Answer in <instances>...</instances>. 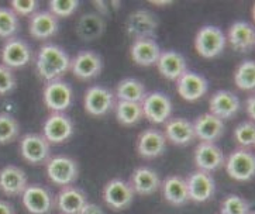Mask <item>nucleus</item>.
I'll use <instances>...</instances> for the list:
<instances>
[{
	"label": "nucleus",
	"mask_w": 255,
	"mask_h": 214,
	"mask_svg": "<svg viewBox=\"0 0 255 214\" xmlns=\"http://www.w3.org/2000/svg\"><path fill=\"white\" fill-rule=\"evenodd\" d=\"M35 68L38 76L45 82L61 79L71 69V58L55 44H45L38 50Z\"/></svg>",
	"instance_id": "f257e3e1"
},
{
	"label": "nucleus",
	"mask_w": 255,
	"mask_h": 214,
	"mask_svg": "<svg viewBox=\"0 0 255 214\" xmlns=\"http://www.w3.org/2000/svg\"><path fill=\"white\" fill-rule=\"evenodd\" d=\"M227 45L226 35L219 27L205 25L195 37V50L199 55L206 59H212L220 55Z\"/></svg>",
	"instance_id": "f03ea898"
},
{
	"label": "nucleus",
	"mask_w": 255,
	"mask_h": 214,
	"mask_svg": "<svg viewBox=\"0 0 255 214\" xmlns=\"http://www.w3.org/2000/svg\"><path fill=\"white\" fill-rule=\"evenodd\" d=\"M47 176L54 185L65 188L71 186L79 176V165L72 158L57 155L47 161Z\"/></svg>",
	"instance_id": "7ed1b4c3"
},
{
	"label": "nucleus",
	"mask_w": 255,
	"mask_h": 214,
	"mask_svg": "<svg viewBox=\"0 0 255 214\" xmlns=\"http://www.w3.org/2000/svg\"><path fill=\"white\" fill-rule=\"evenodd\" d=\"M227 175L237 182H248L253 179L255 173L254 154L246 148L233 151L224 162Z\"/></svg>",
	"instance_id": "20e7f679"
},
{
	"label": "nucleus",
	"mask_w": 255,
	"mask_h": 214,
	"mask_svg": "<svg viewBox=\"0 0 255 214\" xmlns=\"http://www.w3.org/2000/svg\"><path fill=\"white\" fill-rule=\"evenodd\" d=\"M42 100L52 113H64L72 103V88L61 79L47 82L42 91Z\"/></svg>",
	"instance_id": "39448f33"
},
{
	"label": "nucleus",
	"mask_w": 255,
	"mask_h": 214,
	"mask_svg": "<svg viewBox=\"0 0 255 214\" xmlns=\"http://www.w3.org/2000/svg\"><path fill=\"white\" fill-rule=\"evenodd\" d=\"M158 18L154 13L148 10H137L132 11L126 21V31L132 40L152 38L158 28Z\"/></svg>",
	"instance_id": "423d86ee"
},
{
	"label": "nucleus",
	"mask_w": 255,
	"mask_h": 214,
	"mask_svg": "<svg viewBox=\"0 0 255 214\" xmlns=\"http://www.w3.org/2000/svg\"><path fill=\"white\" fill-rule=\"evenodd\" d=\"M134 190L128 182L123 179H113L107 182L103 188V200L112 210L120 212L131 206L134 200Z\"/></svg>",
	"instance_id": "0eeeda50"
},
{
	"label": "nucleus",
	"mask_w": 255,
	"mask_h": 214,
	"mask_svg": "<svg viewBox=\"0 0 255 214\" xmlns=\"http://www.w3.org/2000/svg\"><path fill=\"white\" fill-rule=\"evenodd\" d=\"M142 114L154 124L166 123L172 114V102L171 99L159 92H152L147 95L141 102Z\"/></svg>",
	"instance_id": "6e6552de"
},
{
	"label": "nucleus",
	"mask_w": 255,
	"mask_h": 214,
	"mask_svg": "<svg viewBox=\"0 0 255 214\" xmlns=\"http://www.w3.org/2000/svg\"><path fill=\"white\" fill-rule=\"evenodd\" d=\"M20 152L25 162L40 165L50 159V142L40 134H25L20 141Z\"/></svg>",
	"instance_id": "1a4fd4ad"
},
{
	"label": "nucleus",
	"mask_w": 255,
	"mask_h": 214,
	"mask_svg": "<svg viewBox=\"0 0 255 214\" xmlns=\"http://www.w3.org/2000/svg\"><path fill=\"white\" fill-rule=\"evenodd\" d=\"M74 124L65 113H51L42 125V135L50 144H62L71 138Z\"/></svg>",
	"instance_id": "9d476101"
},
{
	"label": "nucleus",
	"mask_w": 255,
	"mask_h": 214,
	"mask_svg": "<svg viewBox=\"0 0 255 214\" xmlns=\"http://www.w3.org/2000/svg\"><path fill=\"white\" fill-rule=\"evenodd\" d=\"M116 105V96L103 86H92L83 96L85 110L91 115L102 117L109 113Z\"/></svg>",
	"instance_id": "9b49d317"
},
{
	"label": "nucleus",
	"mask_w": 255,
	"mask_h": 214,
	"mask_svg": "<svg viewBox=\"0 0 255 214\" xmlns=\"http://www.w3.org/2000/svg\"><path fill=\"white\" fill-rule=\"evenodd\" d=\"M102 69L103 61L99 54L93 51H81L71 59V72L81 81H89L99 76Z\"/></svg>",
	"instance_id": "f8f14e48"
},
{
	"label": "nucleus",
	"mask_w": 255,
	"mask_h": 214,
	"mask_svg": "<svg viewBox=\"0 0 255 214\" xmlns=\"http://www.w3.org/2000/svg\"><path fill=\"white\" fill-rule=\"evenodd\" d=\"M1 64L10 69H18L25 66L31 59V50L28 44L20 38H8L1 47L0 52Z\"/></svg>",
	"instance_id": "ddd939ff"
},
{
	"label": "nucleus",
	"mask_w": 255,
	"mask_h": 214,
	"mask_svg": "<svg viewBox=\"0 0 255 214\" xmlns=\"http://www.w3.org/2000/svg\"><path fill=\"white\" fill-rule=\"evenodd\" d=\"M21 203L30 214H48L54 206L51 193L41 185H28L21 195Z\"/></svg>",
	"instance_id": "4468645a"
},
{
	"label": "nucleus",
	"mask_w": 255,
	"mask_h": 214,
	"mask_svg": "<svg viewBox=\"0 0 255 214\" xmlns=\"http://www.w3.org/2000/svg\"><path fill=\"white\" fill-rule=\"evenodd\" d=\"M186 185L189 200H193L196 203H205L213 198L216 193V182L213 176L209 172H203L199 169L196 172L190 173L189 178L186 179Z\"/></svg>",
	"instance_id": "2eb2a0df"
},
{
	"label": "nucleus",
	"mask_w": 255,
	"mask_h": 214,
	"mask_svg": "<svg viewBox=\"0 0 255 214\" xmlns=\"http://www.w3.org/2000/svg\"><path fill=\"white\" fill-rule=\"evenodd\" d=\"M193 161L203 172H214L224 166L226 157L222 148H219L214 142H200L193 154Z\"/></svg>",
	"instance_id": "dca6fc26"
},
{
	"label": "nucleus",
	"mask_w": 255,
	"mask_h": 214,
	"mask_svg": "<svg viewBox=\"0 0 255 214\" xmlns=\"http://www.w3.org/2000/svg\"><path fill=\"white\" fill-rule=\"evenodd\" d=\"M209 108L210 114L219 117L220 120H229L239 114L241 103L236 93L230 91H219L210 98Z\"/></svg>",
	"instance_id": "f3484780"
},
{
	"label": "nucleus",
	"mask_w": 255,
	"mask_h": 214,
	"mask_svg": "<svg viewBox=\"0 0 255 214\" xmlns=\"http://www.w3.org/2000/svg\"><path fill=\"white\" fill-rule=\"evenodd\" d=\"M165 148H166V138L164 132L156 128L144 130L137 138V152L140 157L145 159H152L162 155Z\"/></svg>",
	"instance_id": "a211bd4d"
},
{
	"label": "nucleus",
	"mask_w": 255,
	"mask_h": 214,
	"mask_svg": "<svg viewBox=\"0 0 255 214\" xmlns=\"http://www.w3.org/2000/svg\"><path fill=\"white\" fill-rule=\"evenodd\" d=\"M207 89H209L207 81L202 75L195 74V72L186 71L176 81V91L179 93V96L188 102H196L202 99L207 93Z\"/></svg>",
	"instance_id": "6ab92c4d"
},
{
	"label": "nucleus",
	"mask_w": 255,
	"mask_h": 214,
	"mask_svg": "<svg viewBox=\"0 0 255 214\" xmlns=\"http://www.w3.org/2000/svg\"><path fill=\"white\" fill-rule=\"evenodd\" d=\"M27 175L14 165H7L0 171V192L6 196H20L27 189Z\"/></svg>",
	"instance_id": "aec40b11"
},
{
	"label": "nucleus",
	"mask_w": 255,
	"mask_h": 214,
	"mask_svg": "<svg viewBox=\"0 0 255 214\" xmlns=\"http://www.w3.org/2000/svg\"><path fill=\"white\" fill-rule=\"evenodd\" d=\"M86 203V195L75 186L62 188L54 200V206L62 214H81Z\"/></svg>",
	"instance_id": "412c9836"
},
{
	"label": "nucleus",
	"mask_w": 255,
	"mask_h": 214,
	"mask_svg": "<svg viewBox=\"0 0 255 214\" xmlns=\"http://www.w3.org/2000/svg\"><path fill=\"white\" fill-rule=\"evenodd\" d=\"M192 125H193L195 137L202 142H214L224 134L223 120L210 113L199 115L198 118L192 123Z\"/></svg>",
	"instance_id": "4be33fe9"
},
{
	"label": "nucleus",
	"mask_w": 255,
	"mask_h": 214,
	"mask_svg": "<svg viewBox=\"0 0 255 214\" xmlns=\"http://www.w3.org/2000/svg\"><path fill=\"white\" fill-rule=\"evenodd\" d=\"M28 31L35 40H47L58 33V18L50 10L37 11L30 16Z\"/></svg>",
	"instance_id": "5701e85b"
},
{
	"label": "nucleus",
	"mask_w": 255,
	"mask_h": 214,
	"mask_svg": "<svg viewBox=\"0 0 255 214\" xmlns=\"http://www.w3.org/2000/svg\"><path fill=\"white\" fill-rule=\"evenodd\" d=\"M226 40L233 50L247 52L255 44L254 27L247 21H236L230 25Z\"/></svg>",
	"instance_id": "b1692460"
},
{
	"label": "nucleus",
	"mask_w": 255,
	"mask_h": 214,
	"mask_svg": "<svg viewBox=\"0 0 255 214\" xmlns=\"http://www.w3.org/2000/svg\"><path fill=\"white\" fill-rule=\"evenodd\" d=\"M161 48L152 38H142V40H135L132 42L130 48V57L132 62L140 66H152L156 65L159 55H161Z\"/></svg>",
	"instance_id": "393cba45"
},
{
	"label": "nucleus",
	"mask_w": 255,
	"mask_h": 214,
	"mask_svg": "<svg viewBox=\"0 0 255 214\" xmlns=\"http://www.w3.org/2000/svg\"><path fill=\"white\" fill-rule=\"evenodd\" d=\"M164 135L166 141H171L175 145H188L196 138L192 123L182 117L169 118L165 123Z\"/></svg>",
	"instance_id": "a878e982"
},
{
	"label": "nucleus",
	"mask_w": 255,
	"mask_h": 214,
	"mask_svg": "<svg viewBox=\"0 0 255 214\" xmlns=\"http://www.w3.org/2000/svg\"><path fill=\"white\" fill-rule=\"evenodd\" d=\"M159 74L168 81H178L186 72V61L176 51H162L156 62Z\"/></svg>",
	"instance_id": "bb28decb"
},
{
	"label": "nucleus",
	"mask_w": 255,
	"mask_h": 214,
	"mask_svg": "<svg viewBox=\"0 0 255 214\" xmlns=\"http://www.w3.org/2000/svg\"><path fill=\"white\" fill-rule=\"evenodd\" d=\"M164 199L172 206H183L189 202L186 179L178 175H171L161 183Z\"/></svg>",
	"instance_id": "cd10ccee"
},
{
	"label": "nucleus",
	"mask_w": 255,
	"mask_h": 214,
	"mask_svg": "<svg viewBox=\"0 0 255 214\" xmlns=\"http://www.w3.org/2000/svg\"><path fill=\"white\" fill-rule=\"evenodd\" d=\"M130 185H131L134 193H137L140 196H149L159 190L161 179L155 171L145 168V166H141L132 172Z\"/></svg>",
	"instance_id": "c85d7f7f"
},
{
	"label": "nucleus",
	"mask_w": 255,
	"mask_h": 214,
	"mask_svg": "<svg viewBox=\"0 0 255 214\" xmlns=\"http://www.w3.org/2000/svg\"><path fill=\"white\" fill-rule=\"evenodd\" d=\"M106 23L98 13H86L76 23V34L83 41H95L103 35Z\"/></svg>",
	"instance_id": "c756f323"
},
{
	"label": "nucleus",
	"mask_w": 255,
	"mask_h": 214,
	"mask_svg": "<svg viewBox=\"0 0 255 214\" xmlns=\"http://www.w3.org/2000/svg\"><path fill=\"white\" fill-rule=\"evenodd\" d=\"M147 96L145 92V86L144 83L132 79V78H127L117 83L116 88V98L120 102H132V103H141L144 98Z\"/></svg>",
	"instance_id": "7c9ffc66"
},
{
	"label": "nucleus",
	"mask_w": 255,
	"mask_h": 214,
	"mask_svg": "<svg viewBox=\"0 0 255 214\" xmlns=\"http://www.w3.org/2000/svg\"><path fill=\"white\" fill-rule=\"evenodd\" d=\"M115 111L117 121L126 127H131V125L140 123V120L144 115L141 103H132V102L117 100L115 105Z\"/></svg>",
	"instance_id": "2f4dec72"
},
{
	"label": "nucleus",
	"mask_w": 255,
	"mask_h": 214,
	"mask_svg": "<svg viewBox=\"0 0 255 214\" xmlns=\"http://www.w3.org/2000/svg\"><path fill=\"white\" fill-rule=\"evenodd\" d=\"M236 86L241 91H253L255 88V64L254 61L241 62L234 74Z\"/></svg>",
	"instance_id": "473e14b6"
},
{
	"label": "nucleus",
	"mask_w": 255,
	"mask_h": 214,
	"mask_svg": "<svg viewBox=\"0 0 255 214\" xmlns=\"http://www.w3.org/2000/svg\"><path fill=\"white\" fill-rule=\"evenodd\" d=\"M20 132L18 121L8 113H0V144H10Z\"/></svg>",
	"instance_id": "72a5a7b5"
},
{
	"label": "nucleus",
	"mask_w": 255,
	"mask_h": 214,
	"mask_svg": "<svg viewBox=\"0 0 255 214\" xmlns=\"http://www.w3.org/2000/svg\"><path fill=\"white\" fill-rule=\"evenodd\" d=\"M18 31V17L7 7H0V38H13Z\"/></svg>",
	"instance_id": "f704fd0d"
},
{
	"label": "nucleus",
	"mask_w": 255,
	"mask_h": 214,
	"mask_svg": "<svg viewBox=\"0 0 255 214\" xmlns=\"http://www.w3.org/2000/svg\"><path fill=\"white\" fill-rule=\"evenodd\" d=\"M250 202L239 195H229L222 202V214H250Z\"/></svg>",
	"instance_id": "c9c22d12"
},
{
	"label": "nucleus",
	"mask_w": 255,
	"mask_h": 214,
	"mask_svg": "<svg viewBox=\"0 0 255 214\" xmlns=\"http://www.w3.org/2000/svg\"><path fill=\"white\" fill-rule=\"evenodd\" d=\"M234 138L241 148L248 149L255 144V125L253 121H243L234 130Z\"/></svg>",
	"instance_id": "e433bc0d"
},
{
	"label": "nucleus",
	"mask_w": 255,
	"mask_h": 214,
	"mask_svg": "<svg viewBox=\"0 0 255 214\" xmlns=\"http://www.w3.org/2000/svg\"><path fill=\"white\" fill-rule=\"evenodd\" d=\"M79 7L78 0H51L50 11L57 17H69Z\"/></svg>",
	"instance_id": "4c0bfd02"
},
{
	"label": "nucleus",
	"mask_w": 255,
	"mask_h": 214,
	"mask_svg": "<svg viewBox=\"0 0 255 214\" xmlns=\"http://www.w3.org/2000/svg\"><path fill=\"white\" fill-rule=\"evenodd\" d=\"M16 88V76L13 69L0 64V95H7Z\"/></svg>",
	"instance_id": "58836bf2"
},
{
	"label": "nucleus",
	"mask_w": 255,
	"mask_h": 214,
	"mask_svg": "<svg viewBox=\"0 0 255 214\" xmlns=\"http://www.w3.org/2000/svg\"><path fill=\"white\" fill-rule=\"evenodd\" d=\"M10 6L17 16H33L34 13H37L38 1L37 0H11Z\"/></svg>",
	"instance_id": "ea45409f"
},
{
	"label": "nucleus",
	"mask_w": 255,
	"mask_h": 214,
	"mask_svg": "<svg viewBox=\"0 0 255 214\" xmlns=\"http://www.w3.org/2000/svg\"><path fill=\"white\" fill-rule=\"evenodd\" d=\"M81 214H105L103 209L99 205H95V203H86L83 206Z\"/></svg>",
	"instance_id": "a19ab883"
},
{
	"label": "nucleus",
	"mask_w": 255,
	"mask_h": 214,
	"mask_svg": "<svg viewBox=\"0 0 255 214\" xmlns=\"http://www.w3.org/2000/svg\"><path fill=\"white\" fill-rule=\"evenodd\" d=\"M255 98L254 96H250L246 102V110H247V114L250 115V118L251 120H254L255 118Z\"/></svg>",
	"instance_id": "79ce46f5"
},
{
	"label": "nucleus",
	"mask_w": 255,
	"mask_h": 214,
	"mask_svg": "<svg viewBox=\"0 0 255 214\" xmlns=\"http://www.w3.org/2000/svg\"><path fill=\"white\" fill-rule=\"evenodd\" d=\"M0 214H16L13 206L6 202V200H0Z\"/></svg>",
	"instance_id": "37998d69"
},
{
	"label": "nucleus",
	"mask_w": 255,
	"mask_h": 214,
	"mask_svg": "<svg viewBox=\"0 0 255 214\" xmlns=\"http://www.w3.org/2000/svg\"><path fill=\"white\" fill-rule=\"evenodd\" d=\"M154 4H171V1H151Z\"/></svg>",
	"instance_id": "c03bdc74"
},
{
	"label": "nucleus",
	"mask_w": 255,
	"mask_h": 214,
	"mask_svg": "<svg viewBox=\"0 0 255 214\" xmlns=\"http://www.w3.org/2000/svg\"><path fill=\"white\" fill-rule=\"evenodd\" d=\"M251 214H253V213H251Z\"/></svg>",
	"instance_id": "a18cd8bd"
}]
</instances>
